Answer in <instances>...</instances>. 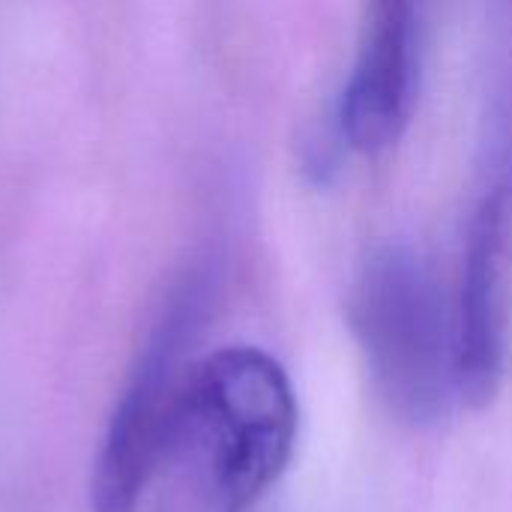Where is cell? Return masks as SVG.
Here are the masks:
<instances>
[{
  "mask_svg": "<svg viewBox=\"0 0 512 512\" xmlns=\"http://www.w3.org/2000/svg\"><path fill=\"white\" fill-rule=\"evenodd\" d=\"M294 441L297 396L282 363L252 345L213 351L174 396L144 501L150 512H249Z\"/></svg>",
  "mask_w": 512,
  "mask_h": 512,
  "instance_id": "6da1fadb",
  "label": "cell"
},
{
  "mask_svg": "<svg viewBox=\"0 0 512 512\" xmlns=\"http://www.w3.org/2000/svg\"><path fill=\"white\" fill-rule=\"evenodd\" d=\"M225 288V252L195 249L162 291L108 417L90 477V512H138L174 396Z\"/></svg>",
  "mask_w": 512,
  "mask_h": 512,
  "instance_id": "3957f363",
  "label": "cell"
},
{
  "mask_svg": "<svg viewBox=\"0 0 512 512\" xmlns=\"http://www.w3.org/2000/svg\"><path fill=\"white\" fill-rule=\"evenodd\" d=\"M348 318L387 411L417 429L441 423L459 399V360L453 300L435 267L405 243L372 252Z\"/></svg>",
  "mask_w": 512,
  "mask_h": 512,
  "instance_id": "7a4b0ae2",
  "label": "cell"
},
{
  "mask_svg": "<svg viewBox=\"0 0 512 512\" xmlns=\"http://www.w3.org/2000/svg\"><path fill=\"white\" fill-rule=\"evenodd\" d=\"M423 0H369L357 60L342 90L339 123L366 156L396 147L420 93Z\"/></svg>",
  "mask_w": 512,
  "mask_h": 512,
  "instance_id": "277c9868",
  "label": "cell"
}]
</instances>
